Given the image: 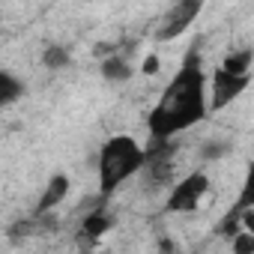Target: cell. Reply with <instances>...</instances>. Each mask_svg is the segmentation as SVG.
Here are the masks:
<instances>
[{"label":"cell","mask_w":254,"mask_h":254,"mask_svg":"<svg viewBox=\"0 0 254 254\" xmlns=\"http://www.w3.org/2000/svg\"><path fill=\"white\" fill-rule=\"evenodd\" d=\"M209 114V78L200 66L197 51H189L180 72L162 90L159 102L147 117V132L153 144H171Z\"/></svg>","instance_id":"obj_1"},{"label":"cell","mask_w":254,"mask_h":254,"mask_svg":"<svg viewBox=\"0 0 254 254\" xmlns=\"http://www.w3.org/2000/svg\"><path fill=\"white\" fill-rule=\"evenodd\" d=\"M147 147L132 138V135H111L96 159V180H99V194L111 197L123 183H129L135 174L147 168Z\"/></svg>","instance_id":"obj_2"},{"label":"cell","mask_w":254,"mask_h":254,"mask_svg":"<svg viewBox=\"0 0 254 254\" xmlns=\"http://www.w3.org/2000/svg\"><path fill=\"white\" fill-rule=\"evenodd\" d=\"M206 191H209L206 171H191V174H186L183 180L174 183V189L168 191L165 209L168 212H194L200 206V200L206 197Z\"/></svg>","instance_id":"obj_3"},{"label":"cell","mask_w":254,"mask_h":254,"mask_svg":"<svg viewBox=\"0 0 254 254\" xmlns=\"http://www.w3.org/2000/svg\"><path fill=\"white\" fill-rule=\"evenodd\" d=\"M200 9H203L200 0H183V3H174V6L162 15V21H159V27H156V42H174V39H180V36L197 21Z\"/></svg>","instance_id":"obj_4"},{"label":"cell","mask_w":254,"mask_h":254,"mask_svg":"<svg viewBox=\"0 0 254 254\" xmlns=\"http://www.w3.org/2000/svg\"><path fill=\"white\" fill-rule=\"evenodd\" d=\"M251 84V75L239 78V75H230L224 72L221 66L209 75V111H224L227 105H233Z\"/></svg>","instance_id":"obj_5"},{"label":"cell","mask_w":254,"mask_h":254,"mask_svg":"<svg viewBox=\"0 0 254 254\" xmlns=\"http://www.w3.org/2000/svg\"><path fill=\"white\" fill-rule=\"evenodd\" d=\"M69 189H72L69 177H66V174H54V177L48 180V186L42 189V194H39L36 206H33V218H45V215H51V212L66 200Z\"/></svg>","instance_id":"obj_6"},{"label":"cell","mask_w":254,"mask_h":254,"mask_svg":"<svg viewBox=\"0 0 254 254\" xmlns=\"http://www.w3.org/2000/svg\"><path fill=\"white\" fill-rule=\"evenodd\" d=\"M251 60H254V51H251V48H236V51H230V54L221 60V69L230 72V75L245 78V75H251Z\"/></svg>","instance_id":"obj_7"},{"label":"cell","mask_w":254,"mask_h":254,"mask_svg":"<svg viewBox=\"0 0 254 254\" xmlns=\"http://www.w3.org/2000/svg\"><path fill=\"white\" fill-rule=\"evenodd\" d=\"M105 230H111V218L105 215V212H90V215H84V224H81V239H102V233Z\"/></svg>","instance_id":"obj_8"},{"label":"cell","mask_w":254,"mask_h":254,"mask_svg":"<svg viewBox=\"0 0 254 254\" xmlns=\"http://www.w3.org/2000/svg\"><path fill=\"white\" fill-rule=\"evenodd\" d=\"M102 78H105V81H129V78H132V66L126 63L120 54H111V57L102 63Z\"/></svg>","instance_id":"obj_9"},{"label":"cell","mask_w":254,"mask_h":254,"mask_svg":"<svg viewBox=\"0 0 254 254\" xmlns=\"http://www.w3.org/2000/svg\"><path fill=\"white\" fill-rule=\"evenodd\" d=\"M230 209H233V212L254 209V162L248 165V171H245V180H242V186H239V197H236V203H233Z\"/></svg>","instance_id":"obj_10"},{"label":"cell","mask_w":254,"mask_h":254,"mask_svg":"<svg viewBox=\"0 0 254 254\" xmlns=\"http://www.w3.org/2000/svg\"><path fill=\"white\" fill-rule=\"evenodd\" d=\"M18 96H24V84L12 72H0V99H3V105H12Z\"/></svg>","instance_id":"obj_11"},{"label":"cell","mask_w":254,"mask_h":254,"mask_svg":"<svg viewBox=\"0 0 254 254\" xmlns=\"http://www.w3.org/2000/svg\"><path fill=\"white\" fill-rule=\"evenodd\" d=\"M42 63H45L48 69H63V66H69V51H66L63 45H51V48H45Z\"/></svg>","instance_id":"obj_12"},{"label":"cell","mask_w":254,"mask_h":254,"mask_svg":"<svg viewBox=\"0 0 254 254\" xmlns=\"http://www.w3.org/2000/svg\"><path fill=\"white\" fill-rule=\"evenodd\" d=\"M230 251L233 254H254V236L251 233H236L233 239H230Z\"/></svg>","instance_id":"obj_13"},{"label":"cell","mask_w":254,"mask_h":254,"mask_svg":"<svg viewBox=\"0 0 254 254\" xmlns=\"http://www.w3.org/2000/svg\"><path fill=\"white\" fill-rule=\"evenodd\" d=\"M230 212H233V209H230ZM233 215H239V221H242V230L254 236V209H242V212H233Z\"/></svg>","instance_id":"obj_14"},{"label":"cell","mask_w":254,"mask_h":254,"mask_svg":"<svg viewBox=\"0 0 254 254\" xmlns=\"http://www.w3.org/2000/svg\"><path fill=\"white\" fill-rule=\"evenodd\" d=\"M156 69H159V57L150 54V57L144 60V75H156Z\"/></svg>","instance_id":"obj_15"}]
</instances>
